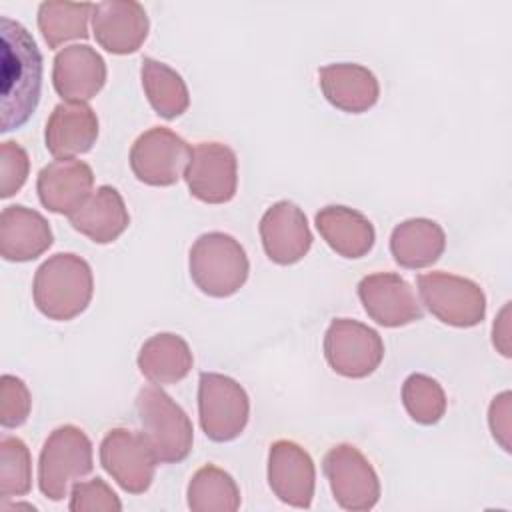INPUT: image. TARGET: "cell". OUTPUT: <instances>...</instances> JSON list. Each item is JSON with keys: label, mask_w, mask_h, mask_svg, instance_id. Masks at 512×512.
Segmentation results:
<instances>
[{"label": "cell", "mask_w": 512, "mask_h": 512, "mask_svg": "<svg viewBox=\"0 0 512 512\" xmlns=\"http://www.w3.org/2000/svg\"><path fill=\"white\" fill-rule=\"evenodd\" d=\"M0 130L10 132L24 126L40 102L42 54L32 34L16 20L0 18Z\"/></svg>", "instance_id": "obj_1"}, {"label": "cell", "mask_w": 512, "mask_h": 512, "mask_svg": "<svg viewBox=\"0 0 512 512\" xmlns=\"http://www.w3.org/2000/svg\"><path fill=\"white\" fill-rule=\"evenodd\" d=\"M92 294V268L72 252L50 256L34 274V304L50 320L64 322L80 316L88 308Z\"/></svg>", "instance_id": "obj_2"}, {"label": "cell", "mask_w": 512, "mask_h": 512, "mask_svg": "<svg viewBox=\"0 0 512 512\" xmlns=\"http://www.w3.org/2000/svg\"><path fill=\"white\" fill-rule=\"evenodd\" d=\"M190 278L208 296L236 294L248 280L250 262L242 244L224 232H206L190 248Z\"/></svg>", "instance_id": "obj_3"}, {"label": "cell", "mask_w": 512, "mask_h": 512, "mask_svg": "<svg viewBox=\"0 0 512 512\" xmlns=\"http://www.w3.org/2000/svg\"><path fill=\"white\" fill-rule=\"evenodd\" d=\"M136 412L158 462L174 464L188 458L194 442L192 422L160 386H144L138 392Z\"/></svg>", "instance_id": "obj_4"}, {"label": "cell", "mask_w": 512, "mask_h": 512, "mask_svg": "<svg viewBox=\"0 0 512 512\" xmlns=\"http://www.w3.org/2000/svg\"><path fill=\"white\" fill-rule=\"evenodd\" d=\"M94 468L92 442L84 430L74 424L58 426L46 438L38 458V488L58 502L68 496L74 482L88 476Z\"/></svg>", "instance_id": "obj_5"}, {"label": "cell", "mask_w": 512, "mask_h": 512, "mask_svg": "<svg viewBox=\"0 0 512 512\" xmlns=\"http://www.w3.org/2000/svg\"><path fill=\"white\" fill-rule=\"evenodd\" d=\"M198 416L210 440L230 442L238 438L248 424V394L230 376L202 372L198 378Z\"/></svg>", "instance_id": "obj_6"}, {"label": "cell", "mask_w": 512, "mask_h": 512, "mask_svg": "<svg viewBox=\"0 0 512 512\" xmlns=\"http://www.w3.org/2000/svg\"><path fill=\"white\" fill-rule=\"evenodd\" d=\"M418 292L430 314L448 326L472 328L486 316L484 290L470 278L448 272L420 274Z\"/></svg>", "instance_id": "obj_7"}, {"label": "cell", "mask_w": 512, "mask_h": 512, "mask_svg": "<svg viewBox=\"0 0 512 512\" xmlns=\"http://www.w3.org/2000/svg\"><path fill=\"white\" fill-rule=\"evenodd\" d=\"M332 496L344 510L364 512L380 498V480L366 456L352 444H336L322 460Z\"/></svg>", "instance_id": "obj_8"}, {"label": "cell", "mask_w": 512, "mask_h": 512, "mask_svg": "<svg viewBox=\"0 0 512 512\" xmlns=\"http://www.w3.org/2000/svg\"><path fill=\"white\" fill-rule=\"evenodd\" d=\"M324 356L330 368L344 378L370 376L384 358L380 334L350 318H336L324 334Z\"/></svg>", "instance_id": "obj_9"}, {"label": "cell", "mask_w": 512, "mask_h": 512, "mask_svg": "<svg viewBox=\"0 0 512 512\" xmlns=\"http://www.w3.org/2000/svg\"><path fill=\"white\" fill-rule=\"evenodd\" d=\"M188 142L164 126H154L140 134L130 148V168L148 186L176 184L190 162Z\"/></svg>", "instance_id": "obj_10"}, {"label": "cell", "mask_w": 512, "mask_h": 512, "mask_svg": "<svg viewBox=\"0 0 512 512\" xmlns=\"http://www.w3.org/2000/svg\"><path fill=\"white\" fill-rule=\"evenodd\" d=\"M100 464L128 494L150 488L158 458L142 432L112 428L100 442Z\"/></svg>", "instance_id": "obj_11"}, {"label": "cell", "mask_w": 512, "mask_h": 512, "mask_svg": "<svg viewBox=\"0 0 512 512\" xmlns=\"http://www.w3.org/2000/svg\"><path fill=\"white\" fill-rule=\"evenodd\" d=\"M184 180L194 198L206 204H224L238 188V160L222 142H200L192 148Z\"/></svg>", "instance_id": "obj_12"}, {"label": "cell", "mask_w": 512, "mask_h": 512, "mask_svg": "<svg viewBox=\"0 0 512 512\" xmlns=\"http://www.w3.org/2000/svg\"><path fill=\"white\" fill-rule=\"evenodd\" d=\"M358 298L366 314L380 326L398 328L422 320L414 288L394 272H374L360 280Z\"/></svg>", "instance_id": "obj_13"}, {"label": "cell", "mask_w": 512, "mask_h": 512, "mask_svg": "<svg viewBox=\"0 0 512 512\" xmlns=\"http://www.w3.org/2000/svg\"><path fill=\"white\" fill-rule=\"evenodd\" d=\"M268 484L284 504L310 508L316 486V468L310 454L292 440H276L268 450Z\"/></svg>", "instance_id": "obj_14"}, {"label": "cell", "mask_w": 512, "mask_h": 512, "mask_svg": "<svg viewBox=\"0 0 512 512\" xmlns=\"http://www.w3.org/2000/svg\"><path fill=\"white\" fill-rule=\"evenodd\" d=\"M260 238L266 256L280 266L302 260L312 246L306 214L290 200H280L264 212Z\"/></svg>", "instance_id": "obj_15"}, {"label": "cell", "mask_w": 512, "mask_h": 512, "mask_svg": "<svg viewBox=\"0 0 512 512\" xmlns=\"http://www.w3.org/2000/svg\"><path fill=\"white\" fill-rule=\"evenodd\" d=\"M148 14L134 0H106L94 4L92 32L110 54H132L148 36Z\"/></svg>", "instance_id": "obj_16"}, {"label": "cell", "mask_w": 512, "mask_h": 512, "mask_svg": "<svg viewBox=\"0 0 512 512\" xmlns=\"http://www.w3.org/2000/svg\"><path fill=\"white\" fill-rule=\"evenodd\" d=\"M106 82V62L88 44H72L54 56L52 84L66 102H88Z\"/></svg>", "instance_id": "obj_17"}, {"label": "cell", "mask_w": 512, "mask_h": 512, "mask_svg": "<svg viewBox=\"0 0 512 512\" xmlns=\"http://www.w3.org/2000/svg\"><path fill=\"white\" fill-rule=\"evenodd\" d=\"M94 172L76 158H56L38 172L36 190L44 208L70 216L92 194Z\"/></svg>", "instance_id": "obj_18"}, {"label": "cell", "mask_w": 512, "mask_h": 512, "mask_svg": "<svg viewBox=\"0 0 512 512\" xmlns=\"http://www.w3.org/2000/svg\"><path fill=\"white\" fill-rule=\"evenodd\" d=\"M324 98L338 110L362 114L370 110L378 96L380 84L372 70L354 62H334L318 70Z\"/></svg>", "instance_id": "obj_19"}, {"label": "cell", "mask_w": 512, "mask_h": 512, "mask_svg": "<svg viewBox=\"0 0 512 512\" xmlns=\"http://www.w3.org/2000/svg\"><path fill=\"white\" fill-rule=\"evenodd\" d=\"M48 220L26 206H6L0 216V254L8 262H28L52 246Z\"/></svg>", "instance_id": "obj_20"}, {"label": "cell", "mask_w": 512, "mask_h": 512, "mask_svg": "<svg viewBox=\"0 0 512 512\" xmlns=\"http://www.w3.org/2000/svg\"><path fill=\"white\" fill-rule=\"evenodd\" d=\"M98 138L96 112L86 102H62L54 106L44 140L46 148L56 158H74L88 152Z\"/></svg>", "instance_id": "obj_21"}, {"label": "cell", "mask_w": 512, "mask_h": 512, "mask_svg": "<svg viewBox=\"0 0 512 512\" xmlns=\"http://www.w3.org/2000/svg\"><path fill=\"white\" fill-rule=\"evenodd\" d=\"M74 230L96 244L114 242L130 224V216L120 192L112 186L96 188L86 202L68 216Z\"/></svg>", "instance_id": "obj_22"}, {"label": "cell", "mask_w": 512, "mask_h": 512, "mask_svg": "<svg viewBox=\"0 0 512 512\" xmlns=\"http://www.w3.org/2000/svg\"><path fill=\"white\" fill-rule=\"evenodd\" d=\"M316 228L324 242L342 258L366 256L376 240L372 222L348 206H326L316 214Z\"/></svg>", "instance_id": "obj_23"}, {"label": "cell", "mask_w": 512, "mask_h": 512, "mask_svg": "<svg viewBox=\"0 0 512 512\" xmlns=\"http://www.w3.org/2000/svg\"><path fill=\"white\" fill-rule=\"evenodd\" d=\"M446 248L442 226L430 218H410L394 226L390 252L402 268L418 270L434 264Z\"/></svg>", "instance_id": "obj_24"}, {"label": "cell", "mask_w": 512, "mask_h": 512, "mask_svg": "<svg viewBox=\"0 0 512 512\" xmlns=\"http://www.w3.org/2000/svg\"><path fill=\"white\" fill-rule=\"evenodd\" d=\"M192 364L188 342L172 332L150 336L138 352V368L152 384H176L188 376Z\"/></svg>", "instance_id": "obj_25"}, {"label": "cell", "mask_w": 512, "mask_h": 512, "mask_svg": "<svg viewBox=\"0 0 512 512\" xmlns=\"http://www.w3.org/2000/svg\"><path fill=\"white\" fill-rule=\"evenodd\" d=\"M140 76H142L144 94L158 116L172 120L188 110L190 106L188 86L174 68H170L160 60L144 58Z\"/></svg>", "instance_id": "obj_26"}, {"label": "cell", "mask_w": 512, "mask_h": 512, "mask_svg": "<svg viewBox=\"0 0 512 512\" xmlns=\"http://www.w3.org/2000/svg\"><path fill=\"white\" fill-rule=\"evenodd\" d=\"M186 496L192 512H234L240 508L236 480L214 464H206L194 472Z\"/></svg>", "instance_id": "obj_27"}, {"label": "cell", "mask_w": 512, "mask_h": 512, "mask_svg": "<svg viewBox=\"0 0 512 512\" xmlns=\"http://www.w3.org/2000/svg\"><path fill=\"white\" fill-rule=\"evenodd\" d=\"M94 4L90 2H42L38 6V28L50 48L68 40L88 38V18Z\"/></svg>", "instance_id": "obj_28"}, {"label": "cell", "mask_w": 512, "mask_h": 512, "mask_svg": "<svg viewBox=\"0 0 512 512\" xmlns=\"http://www.w3.org/2000/svg\"><path fill=\"white\" fill-rule=\"evenodd\" d=\"M402 404L408 416L424 426L436 424L446 412L444 388L426 374H410L402 384Z\"/></svg>", "instance_id": "obj_29"}, {"label": "cell", "mask_w": 512, "mask_h": 512, "mask_svg": "<svg viewBox=\"0 0 512 512\" xmlns=\"http://www.w3.org/2000/svg\"><path fill=\"white\" fill-rule=\"evenodd\" d=\"M32 488V458L28 446L16 436L0 440V496L16 498Z\"/></svg>", "instance_id": "obj_30"}, {"label": "cell", "mask_w": 512, "mask_h": 512, "mask_svg": "<svg viewBox=\"0 0 512 512\" xmlns=\"http://www.w3.org/2000/svg\"><path fill=\"white\" fill-rule=\"evenodd\" d=\"M68 508L72 512H116L122 510V502L102 478H92L72 484Z\"/></svg>", "instance_id": "obj_31"}, {"label": "cell", "mask_w": 512, "mask_h": 512, "mask_svg": "<svg viewBox=\"0 0 512 512\" xmlns=\"http://www.w3.org/2000/svg\"><path fill=\"white\" fill-rule=\"evenodd\" d=\"M32 408V396L26 384L12 374H4L0 382V424L18 428L26 422Z\"/></svg>", "instance_id": "obj_32"}, {"label": "cell", "mask_w": 512, "mask_h": 512, "mask_svg": "<svg viewBox=\"0 0 512 512\" xmlns=\"http://www.w3.org/2000/svg\"><path fill=\"white\" fill-rule=\"evenodd\" d=\"M28 170H30V160H28L26 150L12 140L2 142V146H0V196L10 198L12 194H16L28 178Z\"/></svg>", "instance_id": "obj_33"}, {"label": "cell", "mask_w": 512, "mask_h": 512, "mask_svg": "<svg viewBox=\"0 0 512 512\" xmlns=\"http://www.w3.org/2000/svg\"><path fill=\"white\" fill-rule=\"evenodd\" d=\"M488 424L492 430L494 440L506 450L510 452V392H502L498 394L488 410Z\"/></svg>", "instance_id": "obj_34"}, {"label": "cell", "mask_w": 512, "mask_h": 512, "mask_svg": "<svg viewBox=\"0 0 512 512\" xmlns=\"http://www.w3.org/2000/svg\"><path fill=\"white\" fill-rule=\"evenodd\" d=\"M508 312L510 306L506 304L502 312L498 314L494 326H492V342L500 350L502 356H510V328H508Z\"/></svg>", "instance_id": "obj_35"}]
</instances>
